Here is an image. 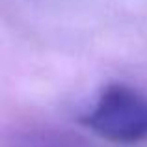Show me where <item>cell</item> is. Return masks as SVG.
Masks as SVG:
<instances>
[{
	"instance_id": "7a4b0ae2",
	"label": "cell",
	"mask_w": 147,
	"mask_h": 147,
	"mask_svg": "<svg viewBox=\"0 0 147 147\" xmlns=\"http://www.w3.org/2000/svg\"><path fill=\"white\" fill-rule=\"evenodd\" d=\"M2 147H97L82 136L49 127H28L15 130L6 138Z\"/></svg>"
},
{
	"instance_id": "6da1fadb",
	"label": "cell",
	"mask_w": 147,
	"mask_h": 147,
	"mask_svg": "<svg viewBox=\"0 0 147 147\" xmlns=\"http://www.w3.org/2000/svg\"><path fill=\"white\" fill-rule=\"evenodd\" d=\"M82 123L112 144L147 140V93L129 84H108Z\"/></svg>"
}]
</instances>
